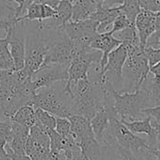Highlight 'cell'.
I'll list each match as a JSON object with an SVG mask.
<instances>
[{
    "label": "cell",
    "instance_id": "6da1fadb",
    "mask_svg": "<svg viewBox=\"0 0 160 160\" xmlns=\"http://www.w3.org/2000/svg\"><path fill=\"white\" fill-rule=\"evenodd\" d=\"M113 107L120 121L133 122L146 117L142 111L154 107V101L149 90L142 84L140 89L133 93H112Z\"/></svg>",
    "mask_w": 160,
    "mask_h": 160
},
{
    "label": "cell",
    "instance_id": "7a4b0ae2",
    "mask_svg": "<svg viewBox=\"0 0 160 160\" xmlns=\"http://www.w3.org/2000/svg\"><path fill=\"white\" fill-rule=\"evenodd\" d=\"M127 43V42H126ZM128 55L123 68V88L121 92L133 93L140 89L149 74V63L141 45L128 43Z\"/></svg>",
    "mask_w": 160,
    "mask_h": 160
},
{
    "label": "cell",
    "instance_id": "3957f363",
    "mask_svg": "<svg viewBox=\"0 0 160 160\" xmlns=\"http://www.w3.org/2000/svg\"><path fill=\"white\" fill-rule=\"evenodd\" d=\"M41 33L47 49L43 66L57 64L68 68L74 57V44L64 28L57 30L41 29Z\"/></svg>",
    "mask_w": 160,
    "mask_h": 160
},
{
    "label": "cell",
    "instance_id": "277c9868",
    "mask_svg": "<svg viewBox=\"0 0 160 160\" xmlns=\"http://www.w3.org/2000/svg\"><path fill=\"white\" fill-rule=\"evenodd\" d=\"M32 105L50 112L55 117L69 118L74 114L72 99L64 91V85L62 88H58L54 83L49 87L38 89L33 98Z\"/></svg>",
    "mask_w": 160,
    "mask_h": 160
},
{
    "label": "cell",
    "instance_id": "5b68a950",
    "mask_svg": "<svg viewBox=\"0 0 160 160\" xmlns=\"http://www.w3.org/2000/svg\"><path fill=\"white\" fill-rule=\"evenodd\" d=\"M46 45L38 21H26L25 57L22 70L32 77L44 64Z\"/></svg>",
    "mask_w": 160,
    "mask_h": 160
},
{
    "label": "cell",
    "instance_id": "8992f818",
    "mask_svg": "<svg viewBox=\"0 0 160 160\" xmlns=\"http://www.w3.org/2000/svg\"><path fill=\"white\" fill-rule=\"evenodd\" d=\"M107 132L114 139L118 145L132 152L137 157H143L145 152L151 148L147 140L130 131L120 121L118 116L111 120Z\"/></svg>",
    "mask_w": 160,
    "mask_h": 160
},
{
    "label": "cell",
    "instance_id": "52a82bcc",
    "mask_svg": "<svg viewBox=\"0 0 160 160\" xmlns=\"http://www.w3.org/2000/svg\"><path fill=\"white\" fill-rule=\"evenodd\" d=\"M128 55V43L123 42L116 49L112 51L108 55V62L105 67V74L103 82L112 83L117 92H121L123 88V68Z\"/></svg>",
    "mask_w": 160,
    "mask_h": 160
},
{
    "label": "cell",
    "instance_id": "ba28073f",
    "mask_svg": "<svg viewBox=\"0 0 160 160\" xmlns=\"http://www.w3.org/2000/svg\"><path fill=\"white\" fill-rule=\"evenodd\" d=\"M10 54L14 62V70H21L24 67L25 40H26V21L17 22L7 30Z\"/></svg>",
    "mask_w": 160,
    "mask_h": 160
},
{
    "label": "cell",
    "instance_id": "9c48e42d",
    "mask_svg": "<svg viewBox=\"0 0 160 160\" xmlns=\"http://www.w3.org/2000/svg\"><path fill=\"white\" fill-rule=\"evenodd\" d=\"M98 22L91 19L78 22L70 21L64 26V30L68 38L77 45L83 48H91V41L98 34Z\"/></svg>",
    "mask_w": 160,
    "mask_h": 160
},
{
    "label": "cell",
    "instance_id": "30bf717a",
    "mask_svg": "<svg viewBox=\"0 0 160 160\" xmlns=\"http://www.w3.org/2000/svg\"><path fill=\"white\" fill-rule=\"evenodd\" d=\"M68 79V68L57 64L42 66L31 77L32 84L36 91L43 87H49L60 82H66Z\"/></svg>",
    "mask_w": 160,
    "mask_h": 160
},
{
    "label": "cell",
    "instance_id": "8fae6325",
    "mask_svg": "<svg viewBox=\"0 0 160 160\" xmlns=\"http://www.w3.org/2000/svg\"><path fill=\"white\" fill-rule=\"evenodd\" d=\"M115 116L118 115L114 110L113 104L110 103L100 107L95 116L90 120L93 132L98 142L102 140L103 136L107 132L110 127L111 120Z\"/></svg>",
    "mask_w": 160,
    "mask_h": 160
},
{
    "label": "cell",
    "instance_id": "7c38bea8",
    "mask_svg": "<svg viewBox=\"0 0 160 160\" xmlns=\"http://www.w3.org/2000/svg\"><path fill=\"white\" fill-rule=\"evenodd\" d=\"M158 12L147 9H142L135 21V26L138 30L141 45L145 48L148 38L156 30V20Z\"/></svg>",
    "mask_w": 160,
    "mask_h": 160
},
{
    "label": "cell",
    "instance_id": "4fadbf2b",
    "mask_svg": "<svg viewBox=\"0 0 160 160\" xmlns=\"http://www.w3.org/2000/svg\"><path fill=\"white\" fill-rule=\"evenodd\" d=\"M121 122L134 134H146L148 137L147 141L150 147H155L157 145L159 132L150 116H146L142 119L133 122H127V121H121Z\"/></svg>",
    "mask_w": 160,
    "mask_h": 160
},
{
    "label": "cell",
    "instance_id": "5bb4252c",
    "mask_svg": "<svg viewBox=\"0 0 160 160\" xmlns=\"http://www.w3.org/2000/svg\"><path fill=\"white\" fill-rule=\"evenodd\" d=\"M122 42L118 39H116L112 33H103V34H97L90 44V47L92 49L98 50L102 52V59H101V65L106 67L107 62H108V55L112 51L116 49Z\"/></svg>",
    "mask_w": 160,
    "mask_h": 160
},
{
    "label": "cell",
    "instance_id": "9a60e30c",
    "mask_svg": "<svg viewBox=\"0 0 160 160\" xmlns=\"http://www.w3.org/2000/svg\"><path fill=\"white\" fill-rule=\"evenodd\" d=\"M68 119L71 125V132L79 144L86 139L95 137L89 119L79 114H73Z\"/></svg>",
    "mask_w": 160,
    "mask_h": 160
},
{
    "label": "cell",
    "instance_id": "2e32d148",
    "mask_svg": "<svg viewBox=\"0 0 160 160\" xmlns=\"http://www.w3.org/2000/svg\"><path fill=\"white\" fill-rule=\"evenodd\" d=\"M99 5L97 0H75L72 3V19L73 22L90 19L97 11Z\"/></svg>",
    "mask_w": 160,
    "mask_h": 160
},
{
    "label": "cell",
    "instance_id": "e0dca14e",
    "mask_svg": "<svg viewBox=\"0 0 160 160\" xmlns=\"http://www.w3.org/2000/svg\"><path fill=\"white\" fill-rule=\"evenodd\" d=\"M56 10L55 8L47 6V5H41L38 3H32L28 9L26 14L23 17H21L17 20V22L21 21H38L41 22L50 18H52L55 16Z\"/></svg>",
    "mask_w": 160,
    "mask_h": 160
},
{
    "label": "cell",
    "instance_id": "ac0fdd59",
    "mask_svg": "<svg viewBox=\"0 0 160 160\" xmlns=\"http://www.w3.org/2000/svg\"><path fill=\"white\" fill-rule=\"evenodd\" d=\"M10 121L19 123L22 126L31 128L37 121L35 107L32 105L22 106L14 113V115L10 118Z\"/></svg>",
    "mask_w": 160,
    "mask_h": 160
},
{
    "label": "cell",
    "instance_id": "d6986e66",
    "mask_svg": "<svg viewBox=\"0 0 160 160\" xmlns=\"http://www.w3.org/2000/svg\"><path fill=\"white\" fill-rule=\"evenodd\" d=\"M25 154L31 160H48L51 154V149L41 146L30 136H28L25 143Z\"/></svg>",
    "mask_w": 160,
    "mask_h": 160
},
{
    "label": "cell",
    "instance_id": "ffe728a7",
    "mask_svg": "<svg viewBox=\"0 0 160 160\" xmlns=\"http://www.w3.org/2000/svg\"><path fill=\"white\" fill-rule=\"evenodd\" d=\"M0 70H14V62L8 46V37L0 38Z\"/></svg>",
    "mask_w": 160,
    "mask_h": 160
},
{
    "label": "cell",
    "instance_id": "44dd1931",
    "mask_svg": "<svg viewBox=\"0 0 160 160\" xmlns=\"http://www.w3.org/2000/svg\"><path fill=\"white\" fill-rule=\"evenodd\" d=\"M112 35L116 39L120 40L122 43L127 42V43H130V44H134V45H141L138 30H137L135 24H133L124 30H121L119 32L113 33Z\"/></svg>",
    "mask_w": 160,
    "mask_h": 160
},
{
    "label": "cell",
    "instance_id": "7402d4cb",
    "mask_svg": "<svg viewBox=\"0 0 160 160\" xmlns=\"http://www.w3.org/2000/svg\"><path fill=\"white\" fill-rule=\"evenodd\" d=\"M36 111V124L43 128L46 131L49 129H55L56 127V117L50 112L40 109L35 108Z\"/></svg>",
    "mask_w": 160,
    "mask_h": 160
},
{
    "label": "cell",
    "instance_id": "603a6c76",
    "mask_svg": "<svg viewBox=\"0 0 160 160\" xmlns=\"http://www.w3.org/2000/svg\"><path fill=\"white\" fill-rule=\"evenodd\" d=\"M29 136L38 144H40L41 146L51 149V140L49 137L48 132L41 128L40 126L35 124L31 128H30V132H29Z\"/></svg>",
    "mask_w": 160,
    "mask_h": 160
},
{
    "label": "cell",
    "instance_id": "cb8c5ba5",
    "mask_svg": "<svg viewBox=\"0 0 160 160\" xmlns=\"http://www.w3.org/2000/svg\"><path fill=\"white\" fill-rule=\"evenodd\" d=\"M142 7L139 0H126L125 3L121 6L122 12L133 22L135 23L136 18L139 13L142 11Z\"/></svg>",
    "mask_w": 160,
    "mask_h": 160
},
{
    "label": "cell",
    "instance_id": "d4e9b609",
    "mask_svg": "<svg viewBox=\"0 0 160 160\" xmlns=\"http://www.w3.org/2000/svg\"><path fill=\"white\" fill-rule=\"evenodd\" d=\"M11 1L16 3L17 6L16 7H12V6L8 7V11L7 15L12 17L16 21L19 18L23 17L26 14L29 6L33 3V0H11Z\"/></svg>",
    "mask_w": 160,
    "mask_h": 160
},
{
    "label": "cell",
    "instance_id": "484cf974",
    "mask_svg": "<svg viewBox=\"0 0 160 160\" xmlns=\"http://www.w3.org/2000/svg\"><path fill=\"white\" fill-rule=\"evenodd\" d=\"M135 23H133L123 12H121L117 17L116 19L114 20L113 22V25H112V32L111 33H116V32H119L121 30H124L131 25H133Z\"/></svg>",
    "mask_w": 160,
    "mask_h": 160
},
{
    "label": "cell",
    "instance_id": "4316f807",
    "mask_svg": "<svg viewBox=\"0 0 160 160\" xmlns=\"http://www.w3.org/2000/svg\"><path fill=\"white\" fill-rule=\"evenodd\" d=\"M55 130L61 135V136H68L71 132V125L68 118L64 117H56V127Z\"/></svg>",
    "mask_w": 160,
    "mask_h": 160
},
{
    "label": "cell",
    "instance_id": "83f0119b",
    "mask_svg": "<svg viewBox=\"0 0 160 160\" xmlns=\"http://www.w3.org/2000/svg\"><path fill=\"white\" fill-rule=\"evenodd\" d=\"M160 38V12H158L157 14V20H156V30L152 34V36L148 38L146 42L145 47H151V48H156L158 45Z\"/></svg>",
    "mask_w": 160,
    "mask_h": 160
},
{
    "label": "cell",
    "instance_id": "f1b7e54d",
    "mask_svg": "<svg viewBox=\"0 0 160 160\" xmlns=\"http://www.w3.org/2000/svg\"><path fill=\"white\" fill-rule=\"evenodd\" d=\"M144 53L146 55V58L148 60L150 68L160 62V49L145 47L144 48Z\"/></svg>",
    "mask_w": 160,
    "mask_h": 160
},
{
    "label": "cell",
    "instance_id": "f546056e",
    "mask_svg": "<svg viewBox=\"0 0 160 160\" xmlns=\"http://www.w3.org/2000/svg\"><path fill=\"white\" fill-rule=\"evenodd\" d=\"M142 8L151 10L153 12H160V0H139Z\"/></svg>",
    "mask_w": 160,
    "mask_h": 160
},
{
    "label": "cell",
    "instance_id": "4dcf8cb0",
    "mask_svg": "<svg viewBox=\"0 0 160 160\" xmlns=\"http://www.w3.org/2000/svg\"><path fill=\"white\" fill-rule=\"evenodd\" d=\"M11 132L10 121H0V139L8 141Z\"/></svg>",
    "mask_w": 160,
    "mask_h": 160
},
{
    "label": "cell",
    "instance_id": "1f68e13d",
    "mask_svg": "<svg viewBox=\"0 0 160 160\" xmlns=\"http://www.w3.org/2000/svg\"><path fill=\"white\" fill-rule=\"evenodd\" d=\"M143 114L145 116H150L151 118H153L154 120H156L157 122H159L160 120V105L157 107H151V108H147L144 109L142 111Z\"/></svg>",
    "mask_w": 160,
    "mask_h": 160
},
{
    "label": "cell",
    "instance_id": "d6a6232c",
    "mask_svg": "<svg viewBox=\"0 0 160 160\" xmlns=\"http://www.w3.org/2000/svg\"><path fill=\"white\" fill-rule=\"evenodd\" d=\"M97 1L100 7L110 8H115V7L122 6L126 0H97Z\"/></svg>",
    "mask_w": 160,
    "mask_h": 160
},
{
    "label": "cell",
    "instance_id": "836d02e7",
    "mask_svg": "<svg viewBox=\"0 0 160 160\" xmlns=\"http://www.w3.org/2000/svg\"><path fill=\"white\" fill-rule=\"evenodd\" d=\"M6 151L8 153V156L11 160H31V158L27 155H19V154L14 153L8 143L6 144Z\"/></svg>",
    "mask_w": 160,
    "mask_h": 160
},
{
    "label": "cell",
    "instance_id": "e575fe53",
    "mask_svg": "<svg viewBox=\"0 0 160 160\" xmlns=\"http://www.w3.org/2000/svg\"><path fill=\"white\" fill-rule=\"evenodd\" d=\"M149 153L153 156L155 160H160V137H158L157 145L155 147H151L149 150Z\"/></svg>",
    "mask_w": 160,
    "mask_h": 160
},
{
    "label": "cell",
    "instance_id": "d590c367",
    "mask_svg": "<svg viewBox=\"0 0 160 160\" xmlns=\"http://www.w3.org/2000/svg\"><path fill=\"white\" fill-rule=\"evenodd\" d=\"M6 144H7V141L0 139V160L10 159L6 151Z\"/></svg>",
    "mask_w": 160,
    "mask_h": 160
},
{
    "label": "cell",
    "instance_id": "8d00e7d4",
    "mask_svg": "<svg viewBox=\"0 0 160 160\" xmlns=\"http://www.w3.org/2000/svg\"><path fill=\"white\" fill-rule=\"evenodd\" d=\"M66 160H81L82 150L80 151H68L65 153Z\"/></svg>",
    "mask_w": 160,
    "mask_h": 160
},
{
    "label": "cell",
    "instance_id": "74e56055",
    "mask_svg": "<svg viewBox=\"0 0 160 160\" xmlns=\"http://www.w3.org/2000/svg\"><path fill=\"white\" fill-rule=\"evenodd\" d=\"M61 0H33V3H38V4H41V5H47L50 6L53 8H55L58 4L60 3Z\"/></svg>",
    "mask_w": 160,
    "mask_h": 160
},
{
    "label": "cell",
    "instance_id": "f35d334b",
    "mask_svg": "<svg viewBox=\"0 0 160 160\" xmlns=\"http://www.w3.org/2000/svg\"><path fill=\"white\" fill-rule=\"evenodd\" d=\"M48 160H66V155L64 152L58 153V154H53L51 153Z\"/></svg>",
    "mask_w": 160,
    "mask_h": 160
},
{
    "label": "cell",
    "instance_id": "ab89813d",
    "mask_svg": "<svg viewBox=\"0 0 160 160\" xmlns=\"http://www.w3.org/2000/svg\"><path fill=\"white\" fill-rule=\"evenodd\" d=\"M155 49H160V38H159V41H158V45L156 46V48Z\"/></svg>",
    "mask_w": 160,
    "mask_h": 160
},
{
    "label": "cell",
    "instance_id": "60d3db41",
    "mask_svg": "<svg viewBox=\"0 0 160 160\" xmlns=\"http://www.w3.org/2000/svg\"><path fill=\"white\" fill-rule=\"evenodd\" d=\"M67 1H69V2H70V3H73V2H74V1H75V0H67Z\"/></svg>",
    "mask_w": 160,
    "mask_h": 160
},
{
    "label": "cell",
    "instance_id": "b9f144b4",
    "mask_svg": "<svg viewBox=\"0 0 160 160\" xmlns=\"http://www.w3.org/2000/svg\"><path fill=\"white\" fill-rule=\"evenodd\" d=\"M8 160H11V159H8Z\"/></svg>",
    "mask_w": 160,
    "mask_h": 160
}]
</instances>
